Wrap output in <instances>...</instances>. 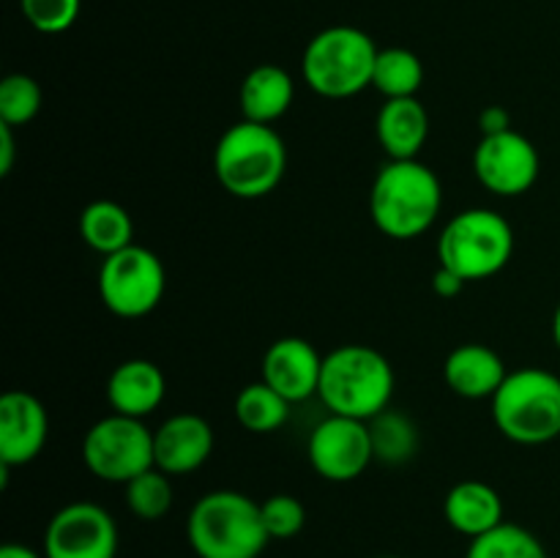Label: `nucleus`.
<instances>
[{"label":"nucleus","instance_id":"nucleus-7","mask_svg":"<svg viewBox=\"0 0 560 558\" xmlns=\"http://www.w3.org/2000/svg\"><path fill=\"white\" fill-rule=\"evenodd\" d=\"M514 255V230L492 208H468L443 224L438 235V260L465 282L501 274Z\"/></svg>","mask_w":560,"mask_h":558},{"label":"nucleus","instance_id":"nucleus-16","mask_svg":"<svg viewBox=\"0 0 560 558\" xmlns=\"http://www.w3.org/2000/svg\"><path fill=\"white\" fill-rule=\"evenodd\" d=\"M506 361L498 350L481 342H465L446 356V386L463 399H492L506 381Z\"/></svg>","mask_w":560,"mask_h":558},{"label":"nucleus","instance_id":"nucleus-9","mask_svg":"<svg viewBox=\"0 0 560 558\" xmlns=\"http://www.w3.org/2000/svg\"><path fill=\"white\" fill-rule=\"evenodd\" d=\"M167 288V274L156 252L131 244L107 255L98 268V299L113 315L137 321L151 315Z\"/></svg>","mask_w":560,"mask_h":558},{"label":"nucleus","instance_id":"nucleus-19","mask_svg":"<svg viewBox=\"0 0 560 558\" xmlns=\"http://www.w3.org/2000/svg\"><path fill=\"white\" fill-rule=\"evenodd\" d=\"M443 514L457 534L476 539L503 523V498L487 481L463 479L448 490L446 501H443Z\"/></svg>","mask_w":560,"mask_h":558},{"label":"nucleus","instance_id":"nucleus-3","mask_svg":"<svg viewBox=\"0 0 560 558\" xmlns=\"http://www.w3.org/2000/svg\"><path fill=\"white\" fill-rule=\"evenodd\" d=\"M317 397L331 414L372 421L377 414L392 408L394 367L381 350L370 345H339L323 356Z\"/></svg>","mask_w":560,"mask_h":558},{"label":"nucleus","instance_id":"nucleus-14","mask_svg":"<svg viewBox=\"0 0 560 558\" xmlns=\"http://www.w3.org/2000/svg\"><path fill=\"white\" fill-rule=\"evenodd\" d=\"M323 356L304 337H282L262 353V381L288 403H304L320 388Z\"/></svg>","mask_w":560,"mask_h":558},{"label":"nucleus","instance_id":"nucleus-4","mask_svg":"<svg viewBox=\"0 0 560 558\" xmlns=\"http://www.w3.org/2000/svg\"><path fill=\"white\" fill-rule=\"evenodd\" d=\"M186 539L197 558H260L271 536L260 503L238 490H213L189 509Z\"/></svg>","mask_w":560,"mask_h":558},{"label":"nucleus","instance_id":"nucleus-28","mask_svg":"<svg viewBox=\"0 0 560 558\" xmlns=\"http://www.w3.org/2000/svg\"><path fill=\"white\" fill-rule=\"evenodd\" d=\"M20 9L33 31L44 36H58L74 25L82 0H20Z\"/></svg>","mask_w":560,"mask_h":558},{"label":"nucleus","instance_id":"nucleus-27","mask_svg":"<svg viewBox=\"0 0 560 558\" xmlns=\"http://www.w3.org/2000/svg\"><path fill=\"white\" fill-rule=\"evenodd\" d=\"M44 102L42 85L31 74H9L0 82V124L25 126L38 115Z\"/></svg>","mask_w":560,"mask_h":558},{"label":"nucleus","instance_id":"nucleus-25","mask_svg":"<svg viewBox=\"0 0 560 558\" xmlns=\"http://www.w3.org/2000/svg\"><path fill=\"white\" fill-rule=\"evenodd\" d=\"M465 558H547V550L539 536L503 520L498 528L470 539Z\"/></svg>","mask_w":560,"mask_h":558},{"label":"nucleus","instance_id":"nucleus-21","mask_svg":"<svg viewBox=\"0 0 560 558\" xmlns=\"http://www.w3.org/2000/svg\"><path fill=\"white\" fill-rule=\"evenodd\" d=\"M80 239L98 255H115L135 244L131 213L115 200H93L80 213Z\"/></svg>","mask_w":560,"mask_h":558},{"label":"nucleus","instance_id":"nucleus-6","mask_svg":"<svg viewBox=\"0 0 560 558\" xmlns=\"http://www.w3.org/2000/svg\"><path fill=\"white\" fill-rule=\"evenodd\" d=\"M381 49L370 33L353 25H334L312 36L301 58L306 85L323 98H350L372 85Z\"/></svg>","mask_w":560,"mask_h":558},{"label":"nucleus","instance_id":"nucleus-11","mask_svg":"<svg viewBox=\"0 0 560 558\" xmlns=\"http://www.w3.org/2000/svg\"><path fill=\"white\" fill-rule=\"evenodd\" d=\"M306 457L317 476L326 481H353L375 460L370 421L328 414L312 430Z\"/></svg>","mask_w":560,"mask_h":558},{"label":"nucleus","instance_id":"nucleus-31","mask_svg":"<svg viewBox=\"0 0 560 558\" xmlns=\"http://www.w3.org/2000/svg\"><path fill=\"white\" fill-rule=\"evenodd\" d=\"M465 284L468 282H465L459 274H454L452 268H446V266H438V271L432 274V290H435L441 299H457V295L463 293Z\"/></svg>","mask_w":560,"mask_h":558},{"label":"nucleus","instance_id":"nucleus-23","mask_svg":"<svg viewBox=\"0 0 560 558\" xmlns=\"http://www.w3.org/2000/svg\"><path fill=\"white\" fill-rule=\"evenodd\" d=\"M424 85V63L413 49L386 47L377 53L372 88L386 98H410Z\"/></svg>","mask_w":560,"mask_h":558},{"label":"nucleus","instance_id":"nucleus-29","mask_svg":"<svg viewBox=\"0 0 560 558\" xmlns=\"http://www.w3.org/2000/svg\"><path fill=\"white\" fill-rule=\"evenodd\" d=\"M260 514L271 539H293L306 525L304 503L295 496H288V492H277V496L266 498L260 503Z\"/></svg>","mask_w":560,"mask_h":558},{"label":"nucleus","instance_id":"nucleus-13","mask_svg":"<svg viewBox=\"0 0 560 558\" xmlns=\"http://www.w3.org/2000/svg\"><path fill=\"white\" fill-rule=\"evenodd\" d=\"M49 438V416L42 399L22 388L0 397V465H27L44 452Z\"/></svg>","mask_w":560,"mask_h":558},{"label":"nucleus","instance_id":"nucleus-24","mask_svg":"<svg viewBox=\"0 0 560 558\" xmlns=\"http://www.w3.org/2000/svg\"><path fill=\"white\" fill-rule=\"evenodd\" d=\"M370 435L375 460L386 465H402L419 452V427L402 410L386 408L383 414H377L370 421Z\"/></svg>","mask_w":560,"mask_h":558},{"label":"nucleus","instance_id":"nucleus-8","mask_svg":"<svg viewBox=\"0 0 560 558\" xmlns=\"http://www.w3.org/2000/svg\"><path fill=\"white\" fill-rule=\"evenodd\" d=\"M82 463L96 479L126 485L156 465L153 432L142 419L109 414L82 438Z\"/></svg>","mask_w":560,"mask_h":558},{"label":"nucleus","instance_id":"nucleus-26","mask_svg":"<svg viewBox=\"0 0 560 558\" xmlns=\"http://www.w3.org/2000/svg\"><path fill=\"white\" fill-rule=\"evenodd\" d=\"M126 507L135 518L140 520H162L164 514L173 509V481H170V474L159 470L156 465L148 468L145 474L135 476L131 481L124 485Z\"/></svg>","mask_w":560,"mask_h":558},{"label":"nucleus","instance_id":"nucleus-1","mask_svg":"<svg viewBox=\"0 0 560 558\" xmlns=\"http://www.w3.org/2000/svg\"><path fill=\"white\" fill-rule=\"evenodd\" d=\"M441 208V178L419 159H388L372 181V222L394 241H413L424 235L438 222Z\"/></svg>","mask_w":560,"mask_h":558},{"label":"nucleus","instance_id":"nucleus-32","mask_svg":"<svg viewBox=\"0 0 560 558\" xmlns=\"http://www.w3.org/2000/svg\"><path fill=\"white\" fill-rule=\"evenodd\" d=\"M14 126L0 124V175H9L14 167Z\"/></svg>","mask_w":560,"mask_h":558},{"label":"nucleus","instance_id":"nucleus-5","mask_svg":"<svg viewBox=\"0 0 560 558\" xmlns=\"http://www.w3.org/2000/svg\"><path fill=\"white\" fill-rule=\"evenodd\" d=\"M492 421L520 446H545L560 438V375L541 367L509 372L495 392Z\"/></svg>","mask_w":560,"mask_h":558},{"label":"nucleus","instance_id":"nucleus-2","mask_svg":"<svg viewBox=\"0 0 560 558\" xmlns=\"http://www.w3.org/2000/svg\"><path fill=\"white\" fill-rule=\"evenodd\" d=\"M288 173V146L273 126L241 118L213 148V175L228 195L260 200L282 184Z\"/></svg>","mask_w":560,"mask_h":558},{"label":"nucleus","instance_id":"nucleus-15","mask_svg":"<svg viewBox=\"0 0 560 558\" xmlns=\"http://www.w3.org/2000/svg\"><path fill=\"white\" fill-rule=\"evenodd\" d=\"M213 430L202 416L173 414L153 430V460L170 476L202 468L213 452Z\"/></svg>","mask_w":560,"mask_h":558},{"label":"nucleus","instance_id":"nucleus-12","mask_svg":"<svg viewBox=\"0 0 560 558\" xmlns=\"http://www.w3.org/2000/svg\"><path fill=\"white\" fill-rule=\"evenodd\" d=\"M541 159L534 142L520 131L481 137L474 151V175L498 197H520L539 181Z\"/></svg>","mask_w":560,"mask_h":558},{"label":"nucleus","instance_id":"nucleus-18","mask_svg":"<svg viewBox=\"0 0 560 558\" xmlns=\"http://www.w3.org/2000/svg\"><path fill=\"white\" fill-rule=\"evenodd\" d=\"M375 131L388 159H419L430 137V115L419 96L386 98L377 113Z\"/></svg>","mask_w":560,"mask_h":558},{"label":"nucleus","instance_id":"nucleus-33","mask_svg":"<svg viewBox=\"0 0 560 558\" xmlns=\"http://www.w3.org/2000/svg\"><path fill=\"white\" fill-rule=\"evenodd\" d=\"M0 558H44V556L33 550V547L20 545V542H5V545L0 547Z\"/></svg>","mask_w":560,"mask_h":558},{"label":"nucleus","instance_id":"nucleus-17","mask_svg":"<svg viewBox=\"0 0 560 558\" xmlns=\"http://www.w3.org/2000/svg\"><path fill=\"white\" fill-rule=\"evenodd\" d=\"M167 381L159 364L148 359H126L109 372L107 377V403L113 414L145 419L162 405Z\"/></svg>","mask_w":560,"mask_h":558},{"label":"nucleus","instance_id":"nucleus-30","mask_svg":"<svg viewBox=\"0 0 560 558\" xmlns=\"http://www.w3.org/2000/svg\"><path fill=\"white\" fill-rule=\"evenodd\" d=\"M512 129V115L506 113L503 107L498 104H490L479 113V131L481 137H490V135H501V131Z\"/></svg>","mask_w":560,"mask_h":558},{"label":"nucleus","instance_id":"nucleus-10","mask_svg":"<svg viewBox=\"0 0 560 558\" xmlns=\"http://www.w3.org/2000/svg\"><path fill=\"white\" fill-rule=\"evenodd\" d=\"M118 525L104 507L74 501L60 507L44 531V558H115Z\"/></svg>","mask_w":560,"mask_h":558},{"label":"nucleus","instance_id":"nucleus-34","mask_svg":"<svg viewBox=\"0 0 560 558\" xmlns=\"http://www.w3.org/2000/svg\"><path fill=\"white\" fill-rule=\"evenodd\" d=\"M552 339H556V348L560 350V301L556 306V315H552Z\"/></svg>","mask_w":560,"mask_h":558},{"label":"nucleus","instance_id":"nucleus-22","mask_svg":"<svg viewBox=\"0 0 560 558\" xmlns=\"http://www.w3.org/2000/svg\"><path fill=\"white\" fill-rule=\"evenodd\" d=\"M290 405L277 388L268 386L266 381L249 383L235 397V419L244 430L255 432V435H266V432H277L284 421L290 419Z\"/></svg>","mask_w":560,"mask_h":558},{"label":"nucleus","instance_id":"nucleus-20","mask_svg":"<svg viewBox=\"0 0 560 558\" xmlns=\"http://www.w3.org/2000/svg\"><path fill=\"white\" fill-rule=\"evenodd\" d=\"M293 98H295L293 77L277 63L255 66V69L244 77L238 91L244 120H252V124H266V126L277 124V120L293 107Z\"/></svg>","mask_w":560,"mask_h":558}]
</instances>
